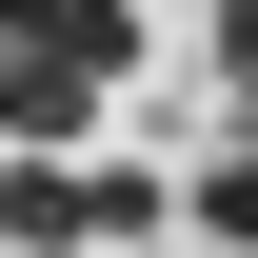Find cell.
Masks as SVG:
<instances>
[{"mask_svg": "<svg viewBox=\"0 0 258 258\" xmlns=\"http://www.w3.org/2000/svg\"><path fill=\"white\" fill-rule=\"evenodd\" d=\"M119 60H139V0H0V80H40V99H119Z\"/></svg>", "mask_w": 258, "mask_h": 258, "instance_id": "cell-1", "label": "cell"}, {"mask_svg": "<svg viewBox=\"0 0 258 258\" xmlns=\"http://www.w3.org/2000/svg\"><path fill=\"white\" fill-rule=\"evenodd\" d=\"M0 238H20V258H80V159H20V179H0Z\"/></svg>", "mask_w": 258, "mask_h": 258, "instance_id": "cell-2", "label": "cell"}, {"mask_svg": "<svg viewBox=\"0 0 258 258\" xmlns=\"http://www.w3.org/2000/svg\"><path fill=\"white\" fill-rule=\"evenodd\" d=\"M80 238H159V179L139 159H80Z\"/></svg>", "mask_w": 258, "mask_h": 258, "instance_id": "cell-3", "label": "cell"}, {"mask_svg": "<svg viewBox=\"0 0 258 258\" xmlns=\"http://www.w3.org/2000/svg\"><path fill=\"white\" fill-rule=\"evenodd\" d=\"M199 238H219V258H258V159H219V179H199Z\"/></svg>", "mask_w": 258, "mask_h": 258, "instance_id": "cell-4", "label": "cell"}, {"mask_svg": "<svg viewBox=\"0 0 258 258\" xmlns=\"http://www.w3.org/2000/svg\"><path fill=\"white\" fill-rule=\"evenodd\" d=\"M219 80H238V99H258V0H219Z\"/></svg>", "mask_w": 258, "mask_h": 258, "instance_id": "cell-5", "label": "cell"}]
</instances>
